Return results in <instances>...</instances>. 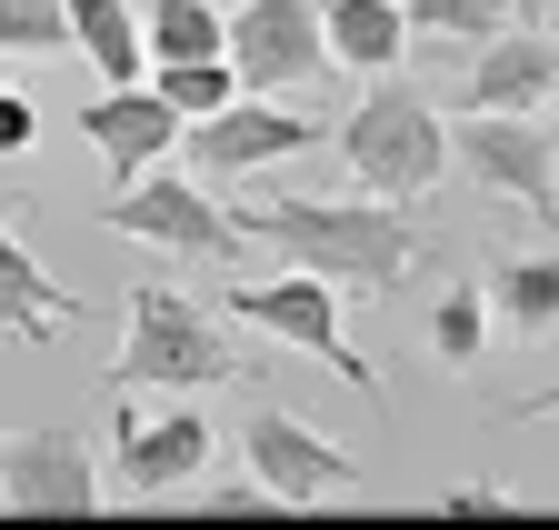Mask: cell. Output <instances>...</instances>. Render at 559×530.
I'll use <instances>...</instances> for the list:
<instances>
[{"mask_svg": "<svg viewBox=\"0 0 559 530\" xmlns=\"http://www.w3.org/2000/svg\"><path fill=\"white\" fill-rule=\"evenodd\" d=\"M240 231L290 250V271H320L340 291H400V271L419 260L409 201H380V190H360V201H250Z\"/></svg>", "mask_w": 559, "mask_h": 530, "instance_id": "obj_1", "label": "cell"}, {"mask_svg": "<svg viewBox=\"0 0 559 530\" xmlns=\"http://www.w3.org/2000/svg\"><path fill=\"white\" fill-rule=\"evenodd\" d=\"M450 120H440V101L430 91H409L400 71L390 81H370L360 101L340 110V170H349V190H380V201H430V190L450 180Z\"/></svg>", "mask_w": 559, "mask_h": 530, "instance_id": "obj_2", "label": "cell"}, {"mask_svg": "<svg viewBox=\"0 0 559 530\" xmlns=\"http://www.w3.org/2000/svg\"><path fill=\"white\" fill-rule=\"evenodd\" d=\"M240 380V341L210 310H190L160 271L130 281V330H120V361H110V390H221Z\"/></svg>", "mask_w": 559, "mask_h": 530, "instance_id": "obj_3", "label": "cell"}, {"mask_svg": "<svg viewBox=\"0 0 559 530\" xmlns=\"http://www.w3.org/2000/svg\"><path fill=\"white\" fill-rule=\"evenodd\" d=\"M450 151L479 190H500V201L539 231H559V130L539 110H460L450 120Z\"/></svg>", "mask_w": 559, "mask_h": 530, "instance_id": "obj_4", "label": "cell"}, {"mask_svg": "<svg viewBox=\"0 0 559 530\" xmlns=\"http://www.w3.org/2000/svg\"><path fill=\"white\" fill-rule=\"evenodd\" d=\"M340 281H320V271H280V281H230V320L240 330H270V341H290V351H310L320 370H340L360 401H380V370L360 361V341H349V320H340Z\"/></svg>", "mask_w": 559, "mask_h": 530, "instance_id": "obj_5", "label": "cell"}, {"mask_svg": "<svg viewBox=\"0 0 559 530\" xmlns=\"http://www.w3.org/2000/svg\"><path fill=\"white\" fill-rule=\"evenodd\" d=\"M100 221H110L120 240L170 250V260H240V211H221V190H210L200 170H170V161L140 170L130 190H110Z\"/></svg>", "mask_w": 559, "mask_h": 530, "instance_id": "obj_6", "label": "cell"}, {"mask_svg": "<svg viewBox=\"0 0 559 530\" xmlns=\"http://www.w3.org/2000/svg\"><path fill=\"white\" fill-rule=\"evenodd\" d=\"M210 471V421L190 411V390H170L160 411H140V390H120V421H110V481L130 500H180Z\"/></svg>", "mask_w": 559, "mask_h": 530, "instance_id": "obj_7", "label": "cell"}, {"mask_svg": "<svg viewBox=\"0 0 559 530\" xmlns=\"http://www.w3.org/2000/svg\"><path fill=\"white\" fill-rule=\"evenodd\" d=\"M240 460L270 481V500L280 510H300V500H320V491H360L370 471L349 460L330 431H310V421H290L280 401H250L240 411Z\"/></svg>", "mask_w": 559, "mask_h": 530, "instance_id": "obj_8", "label": "cell"}, {"mask_svg": "<svg viewBox=\"0 0 559 530\" xmlns=\"http://www.w3.org/2000/svg\"><path fill=\"white\" fill-rule=\"evenodd\" d=\"M230 60H240V91H300V81L340 71L320 0H240L230 11Z\"/></svg>", "mask_w": 559, "mask_h": 530, "instance_id": "obj_9", "label": "cell"}, {"mask_svg": "<svg viewBox=\"0 0 559 530\" xmlns=\"http://www.w3.org/2000/svg\"><path fill=\"white\" fill-rule=\"evenodd\" d=\"M320 141V120H300V110H280V91H240L230 110H210V120H190V170L210 180V190H240L250 170H270V161H290V151H310Z\"/></svg>", "mask_w": 559, "mask_h": 530, "instance_id": "obj_10", "label": "cell"}, {"mask_svg": "<svg viewBox=\"0 0 559 530\" xmlns=\"http://www.w3.org/2000/svg\"><path fill=\"white\" fill-rule=\"evenodd\" d=\"M81 130H91V151L110 161V190H130L140 170H160V161L190 141V120L160 101V81H120V91L100 81V101L81 110Z\"/></svg>", "mask_w": 559, "mask_h": 530, "instance_id": "obj_11", "label": "cell"}, {"mask_svg": "<svg viewBox=\"0 0 559 530\" xmlns=\"http://www.w3.org/2000/svg\"><path fill=\"white\" fill-rule=\"evenodd\" d=\"M460 110H559V31L510 21L489 50L460 60Z\"/></svg>", "mask_w": 559, "mask_h": 530, "instance_id": "obj_12", "label": "cell"}, {"mask_svg": "<svg viewBox=\"0 0 559 530\" xmlns=\"http://www.w3.org/2000/svg\"><path fill=\"white\" fill-rule=\"evenodd\" d=\"M0 500L11 510H91L100 500V460L81 431H11L0 440Z\"/></svg>", "mask_w": 559, "mask_h": 530, "instance_id": "obj_13", "label": "cell"}, {"mask_svg": "<svg viewBox=\"0 0 559 530\" xmlns=\"http://www.w3.org/2000/svg\"><path fill=\"white\" fill-rule=\"evenodd\" d=\"M70 310H81V291H70V281H50L40 260H31V240L0 221V330H11L21 351H40Z\"/></svg>", "mask_w": 559, "mask_h": 530, "instance_id": "obj_14", "label": "cell"}, {"mask_svg": "<svg viewBox=\"0 0 559 530\" xmlns=\"http://www.w3.org/2000/svg\"><path fill=\"white\" fill-rule=\"evenodd\" d=\"M320 21H330V60H340V71H360V81H390L400 50L419 40L400 0H320Z\"/></svg>", "mask_w": 559, "mask_h": 530, "instance_id": "obj_15", "label": "cell"}, {"mask_svg": "<svg viewBox=\"0 0 559 530\" xmlns=\"http://www.w3.org/2000/svg\"><path fill=\"white\" fill-rule=\"evenodd\" d=\"M70 50L120 91V81H151V21L130 0H70Z\"/></svg>", "mask_w": 559, "mask_h": 530, "instance_id": "obj_16", "label": "cell"}, {"mask_svg": "<svg viewBox=\"0 0 559 530\" xmlns=\"http://www.w3.org/2000/svg\"><path fill=\"white\" fill-rule=\"evenodd\" d=\"M489 310H500L510 330H530V341H559V240L489 260Z\"/></svg>", "mask_w": 559, "mask_h": 530, "instance_id": "obj_17", "label": "cell"}, {"mask_svg": "<svg viewBox=\"0 0 559 530\" xmlns=\"http://www.w3.org/2000/svg\"><path fill=\"white\" fill-rule=\"evenodd\" d=\"M489 281H450L440 301H430V351H440V370H479V351H489Z\"/></svg>", "mask_w": 559, "mask_h": 530, "instance_id": "obj_18", "label": "cell"}, {"mask_svg": "<svg viewBox=\"0 0 559 530\" xmlns=\"http://www.w3.org/2000/svg\"><path fill=\"white\" fill-rule=\"evenodd\" d=\"M151 60H221L230 50V11L221 0H151Z\"/></svg>", "mask_w": 559, "mask_h": 530, "instance_id": "obj_19", "label": "cell"}, {"mask_svg": "<svg viewBox=\"0 0 559 530\" xmlns=\"http://www.w3.org/2000/svg\"><path fill=\"white\" fill-rule=\"evenodd\" d=\"M400 11H409L419 40H450V50H489V40L520 21L510 0H400Z\"/></svg>", "mask_w": 559, "mask_h": 530, "instance_id": "obj_20", "label": "cell"}, {"mask_svg": "<svg viewBox=\"0 0 559 530\" xmlns=\"http://www.w3.org/2000/svg\"><path fill=\"white\" fill-rule=\"evenodd\" d=\"M151 81H160V101H170L180 120H210V110L240 101V60H230V50H221V60H151Z\"/></svg>", "mask_w": 559, "mask_h": 530, "instance_id": "obj_21", "label": "cell"}, {"mask_svg": "<svg viewBox=\"0 0 559 530\" xmlns=\"http://www.w3.org/2000/svg\"><path fill=\"white\" fill-rule=\"evenodd\" d=\"M70 50V0H0V60Z\"/></svg>", "mask_w": 559, "mask_h": 530, "instance_id": "obj_22", "label": "cell"}, {"mask_svg": "<svg viewBox=\"0 0 559 530\" xmlns=\"http://www.w3.org/2000/svg\"><path fill=\"white\" fill-rule=\"evenodd\" d=\"M40 141V110H31V91H11V81H0V161H21Z\"/></svg>", "mask_w": 559, "mask_h": 530, "instance_id": "obj_23", "label": "cell"}, {"mask_svg": "<svg viewBox=\"0 0 559 530\" xmlns=\"http://www.w3.org/2000/svg\"><path fill=\"white\" fill-rule=\"evenodd\" d=\"M510 421H559V370H549V380L530 390V401H510Z\"/></svg>", "mask_w": 559, "mask_h": 530, "instance_id": "obj_24", "label": "cell"}, {"mask_svg": "<svg viewBox=\"0 0 559 530\" xmlns=\"http://www.w3.org/2000/svg\"><path fill=\"white\" fill-rule=\"evenodd\" d=\"M510 11H520V21H549V31H559V0H510Z\"/></svg>", "mask_w": 559, "mask_h": 530, "instance_id": "obj_25", "label": "cell"}, {"mask_svg": "<svg viewBox=\"0 0 559 530\" xmlns=\"http://www.w3.org/2000/svg\"><path fill=\"white\" fill-rule=\"evenodd\" d=\"M549 130H559V120H549Z\"/></svg>", "mask_w": 559, "mask_h": 530, "instance_id": "obj_26", "label": "cell"}]
</instances>
